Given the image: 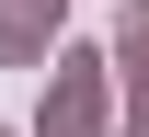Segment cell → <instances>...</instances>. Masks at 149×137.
I'll use <instances>...</instances> for the list:
<instances>
[{
    "label": "cell",
    "instance_id": "6da1fadb",
    "mask_svg": "<svg viewBox=\"0 0 149 137\" xmlns=\"http://www.w3.org/2000/svg\"><path fill=\"white\" fill-rule=\"evenodd\" d=\"M46 137H103V80H92V57H69V69H57V103H46Z\"/></svg>",
    "mask_w": 149,
    "mask_h": 137
},
{
    "label": "cell",
    "instance_id": "7a4b0ae2",
    "mask_svg": "<svg viewBox=\"0 0 149 137\" xmlns=\"http://www.w3.org/2000/svg\"><path fill=\"white\" fill-rule=\"evenodd\" d=\"M46 23H57V0H0V57H35Z\"/></svg>",
    "mask_w": 149,
    "mask_h": 137
},
{
    "label": "cell",
    "instance_id": "3957f363",
    "mask_svg": "<svg viewBox=\"0 0 149 137\" xmlns=\"http://www.w3.org/2000/svg\"><path fill=\"white\" fill-rule=\"evenodd\" d=\"M126 57H149V0H138V12H126Z\"/></svg>",
    "mask_w": 149,
    "mask_h": 137
},
{
    "label": "cell",
    "instance_id": "277c9868",
    "mask_svg": "<svg viewBox=\"0 0 149 137\" xmlns=\"http://www.w3.org/2000/svg\"><path fill=\"white\" fill-rule=\"evenodd\" d=\"M138 137H149V103H138Z\"/></svg>",
    "mask_w": 149,
    "mask_h": 137
}]
</instances>
